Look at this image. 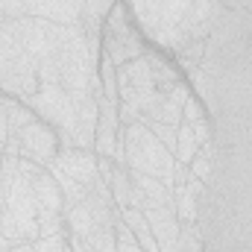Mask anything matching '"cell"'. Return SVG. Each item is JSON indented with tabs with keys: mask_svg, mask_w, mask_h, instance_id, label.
<instances>
[{
	"mask_svg": "<svg viewBox=\"0 0 252 252\" xmlns=\"http://www.w3.org/2000/svg\"><path fill=\"white\" fill-rule=\"evenodd\" d=\"M18 141H21V158H30L41 167H50L62 150L56 129L44 121H32L30 126H24L18 132Z\"/></svg>",
	"mask_w": 252,
	"mask_h": 252,
	"instance_id": "1",
	"label": "cell"
},
{
	"mask_svg": "<svg viewBox=\"0 0 252 252\" xmlns=\"http://www.w3.org/2000/svg\"><path fill=\"white\" fill-rule=\"evenodd\" d=\"M53 164H56L59 170H64L73 182H79L85 190L100 179V170H97V153H94V150H79V147L59 150V156H56Z\"/></svg>",
	"mask_w": 252,
	"mask_h": 252,
	"instance_id": "2",
	"label": "cell"
},
{
	"mask_svg": "<svg viewBox=\"0 0 252 252\" xmlns=\"http://www.w3.org/2000/svg\"><path fill=\"white\" fill-rule=\"evenodd\" d=\"M85 0H27L30 18H44L53 24H79Z\"/></svg>",
	"mask_w": 252,
	"mask_h": 252,
	"instance_id": "3",
	"label": "cell"
},
{
	"mask_svg": "<svg viewBox=\"0 0 252 252\" xmlns=\"http://www.w3.org/2000/svg\"><path fill=\"white\" fill-rule=\"evenodd\" d=\"M188 97H190V91H188V85H182V82H176L170 91H161V100L150 109V115L144 118V124L158 121V124L179 126L182 124V106H185Z\"/></svg>",
	"mask_w": 252,
	"mask_h": 252,
	"instance_id": "4",
	"label": "cell"
},
{
	"mask_svg": "<svg viewBox=\"0 0 252 252\" xmlns=\"http://www.w3.org/2000/svg\"><path fill=\"white\" fill-rule=\"evenodd\" d=\"M147 220H150V229L158 241V247H179V217L170 205H153V208H144Z\"/></svg>",
	"mask_w": 252,
	"mask_h": 252,
	"instance_id": "5",
	"label": "cell"
},
{
	"mask_svg": "<svg viewBox=\"0 0 252 252\" xmlns=\"http://www.w3.org/2000/svg\"><path fill=\"white\" fill-rule=\"evenodd\" d=\"M97 118H100V103L97 97H85L76 106V126H73V147L79 150H94V135H97Z\"/></svg>",
	"mask_w": 252,
	"mask_h": 252,
	"instance_id": "6",
	"label": "cell"
},
{
	"mask_svg": "<svg viewBox=\"0 0 252 252\" xmlns=\"http://www.w3.org/2000/svg\"><path fill=\"white\" fill-rule=\"evenodd\" d=\"M129 179H132V185L135 190L141 193V199H144V208H153V205H170L173 208V193L170 188L158 179V176H150V173H138V170H129ZM176 211V208H173Z\"/></svg>",
	"mask_w": 252,
	"mask_h": 252,
	"instance_id": "7",
	"label": "cell"
},
{
	"mask_svg": "<svg viewBox=\"0 0 252 252\" xmlns=\"http://www.w3.org/2000/svg\"><path fill=\"white\" fill-rule=\"evenodd\" d=\"M30 188H32V196L38 202V208H47V211H64V193L59 188V182L53 179V173L44 167L38 176L30 179Z\"/></svg>",
	"mask_w": 252,
	"mask_h": 252,
	"instance_id": "8",
	"label": "cell"
},
{
	"mask_svg": "<svg viewBox=\"0 0 252 252\" xmlns=\"http://www.w3.org/2000/svg\"><path fill=\"white\" fill-rule=\"evenodd\" d=\"M118 0H85V12H82V21L79 27L85 30V35L91 32H103V21L109 18V12L115 9Z\"/></svg>",
	"mask_w": 252,
	"mask_h": 252,
	"instance_id": "9",
	"label": "cell"
},
{
	"mask_svg": "<svg viewBox=\"0 0 252 252\" xmlns=\"http://www.w3.org/2000/svg\"><path fill=\"white\" fill-rule=\"evenodd\" d=\"M170 193H173L176 217H179L182 223H196V220H199V199H202V196H196V193L188 190L185 185H173Z\"/></svg>",
	"mask_w": 252,
	"mask_h": 252,
	"instance_id": "10",
	"label": "cell"
},
{
	"mask_svg": "<svg viewBox=\"0 0 252 252\" xmlns=\"http://www.w3.org/2000/svg\"><path fill=\"white\" fill-rule=\"evenodd\" d=\"M3 109H6V118H9V135H18L24 126H30L32 121H38L35 112H32L24 100H18V97L3 94Z\"/></svg>",
	"mask_w": 252,
	"mask_h": 252,
	"instance_id": "11",
	"label": "cell"
},
{
	"mask_svg": "<svg viewBox=\"0 0 252 252\" xmlns=\"http://www.w3.org/2000/svg\"><path fill=\"white\" fill-rule=\"evenodd\" d=\"M62 214H64V223H67V232H70V235H76V238H85V235L97 226V220L91 217V211H88V205H85V202L67 205Z\"/></svg>",
	"mask_w": 252,
	"mask_h": 252,
	"instance_id": "12",
	"label": "cell"
},
{
	"mask_svg": "<svg viewBox=\"0 0 252 252\" xmlns=\"http://www.w3.org/2000/svg\"><path fill=\"white\" fill-rule=\"evenodd\" d=\"M109 188H112L115 205H118L121 211H124V208H132V202H135V188H132V179H129V167H115Z\"/></svg>",
	"mask_w": 252,
	"mask_h": 252,
	"instance_id": "13",
	"label": "cell"
},
{
	"mask_svg": "<svg viewBox=\"0 0 252 252\" xmlns=\"http://www.w3.org/2000/svg\"><path fill=\"white\" fill-rule=\"evenodd\" d=\"M214 158H217V153H214V144L208 141V144H202L199 150H196V156L190 158V173L199 179V182H205L208 185V179H211V173H214Z\"/></svg>",
	"mask_w": 252,
	"mask_h": 252,
	"instance_id": "14",
	"label": "cell"
},
{
	"mask_svg": "<svg viewBox=\"0 0 252 252\" xmlns=\"http://www.w3.org/2000/svg\"><path fill=\"white\" fill-rule=\"evenodd\" d=\"M196 150H199V141H196L190 124H179V129H176V153H173L176 161L179 164H190V158L196 156Z\"/></svg>",
	"mask_w": 252,
	"mask_h": 252,
	"instance_id": "15",
	"label": "cell"
},
{
	"mask_svg": "<svg viewBox=\"0 0 252 252\" xmlns=\"http://www.w3.org/2000/svg\"><path fill=\"white\" fill-rule=\"evenodd\" d=\"M94 252H115L118 250V235H115V226H94L85 238H82Z\"/></svg>",
	"mask_w": 252,
	"mask_h": 252,
	"instance_id": "16",
	"label": "cell"
},
{
	"mask_svg": "<svg viewBox=\"0 0 252 252\" xmlns=\"http://www.w3.org/2000/svg\"><path fill=\"white\" fill-rule=\"evenodd\" d=\"M202 229L196 223H179V250L182 252H202Z\"/></svg>",
	"mask_w": 252,
	"mask_h": 252,
	"instance_id": "17",
	"label": "cell"
},
{
	"mask_svg": "<svg viewBox=\"0 0 252 252\" xmlns=\"http://www.w3.org/2000/svg\"><path fill=\"white\" fill-rule=\"evenodd\" d=\"M0 232H3V235L12 241V244H30V241H27V235H24V226H21V220H18V217H15L9 208L0 214Z\"/></svg>",
	"mask_w": 252,
	"mask_h": 252,
	"instance_id": "18",
	"label": "cell"
},
{
	"mask_svg": "<svg viewBox=\"0 0 252 252\" xmlns=\"http://www.w3.org/2000/svg\"><path fill=\"white\" fill-rule=\"evenodd\" d=\"M202 53H205V41H190L188 47L179 50V62H182V67H188V70H199Z\"/></svg>",
	"mask_w": 252,
	"mask_h": 252,
	"instance_id": "19",
	"label": "cell"
},
{
	"mask_svg": "<svg viewBox=\"0 0 252 252\" xmlns=\"http://www.w3.org/2000/svg\"><path fill=\"white\" fill-rule=\"evenodd\" d=\"M147 126H150V132H153V135H156V138H158L167 150H170V153H176V129H179V126L158 124V121H150Z\"/></svg>",
	"mask_w": 252,
	"mask_h": 252,
	"instance_id": "20",
	"label": "cell"
},
{
	"mask_svg": "<svg viewBox=\"0 0 252 252\" xmlns=\"http://www.w3.org/2000/svg\"><path fill=\"white\" fill-rule=\"evenodd\" d=\"M64 247H67V235H50V238L32 241L35 252H64Z\"/></svg>",
	"mask_w": 252,
	"mask_h": 252,
	"instance_id": "21",
	"label": "cell"
},
{
	"mask_svg": "<svg viewBox=\"0 0 252 252\" xmlns=\"http://www.w3.org/2000/svg\"><path fill=\"white\" fill-rule=\"evenodd\" d=\"M196 121H205V109L196 97H188L182 106V124H196Z\"/></svg>",
	"mask_w": 252,
	"mask_h": 252,
	"instance_id": "22",
	"label": "cell"
},
{
	"mask_svg": "<svg viewBox=\"0 0 252 252\" xmlns=\"http://www.w3.org/2000/svg\"><path fill=\"white\" fill-rule=\"evenodd\" d=\"M0 9L6 15V21H21L27 18V0H0Z\"/></svg>",
	"mask_w": 252,
	"mask_h": 252,
	"instance_id": "23",
	"label": "cell"
},
{
	"mask_svg": "<svg viewBox=\"0 0 252 252\" xmlns=\"http://www.w3.org/2000/svg\"><path fill=\"white\" fill-rule=\"evenodd\" d=\"M190 129H193V135H196L199 147L211 141V126H208V121H196V124H190Z\"/></svg>",
	"mask_w": 252,
	"mask_h": 252,
	"instance_id": "24",
	"label": "cell"
},
{
	"mask_svg": "<svg viewBox=\"0 0 252 252\" xmlns=\"http://www.w3.org/2000/svg\"><path fill=\"white\" fill-rule=\"evenodd\" d=\"M67 241H70V250H73V252H94L85 241H82V238H76V235H70Z\"/></svg>",
	"mask_w": 252,
	"mask_h": 252,
	"instance_id": "25",
	"label": "cell"
},
{
	"mask_svg": "<svg viewBox=\"0 0 252 252\" xmlns=\"http://www.w3.org/2000/svg\"><path fill=\"white\" fill-rule=\"evenodd\" d=\"M115 252H144L138 247V241H118V250Z\"/></svg>",
	"mask_w": 252,
	"mask_h": 252,
	"instance_id": "26",
	"label": "cell"
},
{
	"mask_svg": "<svg viewBox=\"0 0 252 252\" xmlns=\"http://www.w3.org/2000/svg\"><path fill=\"white\" fill-rule=\"evenodd\" d=\"M126 3H129L132 15H141V12H144V6H147V0H126Z\"/></svg>",
	"mask_w": 252,
	"mask_h": 252,
	"instance_id": "27",
	"label": "cell"
},
{
	"mask_svg": "<svg viewBox=\"0 0 252 252\" xmlns=\"http://www.w3.org/2000/svg\"><path fill=\"white\" fill-rule=\"evenodd\" d=\"M9 247H15V244H12V241H9V238H6V235L0 232V252H6Z\"/></svg>",
	"mask_w": 252,
	"mask_h": 252,
	"instance_id": "28",
	"label": "cell"
},
{
	"mask_svg": "<svg viewBox=\"0 0 252 252\" xmlns=\"http://www.w3.org/2000/svg\"><path fill=\"white\" fill-rule=\"evenodd\" d=\"M3 211H6V190L0 188V214H3Z\"/></svg>",
	"mask_w": 252,
	"mask_h": 252,
	"instance_id": "29",
	"label": "cell"
},
{
	"mask_svg": "<svg viewBox=\"0 0 252 252\" xmlns=\"http://www.w3.org/2000/svg\"><path fill=\"white\" fill-rule=\"evenodd\" d=\"M67 238H70V235H67ZM64 252H73V250H70V241H67V247H64Z\"/></svg>",
	"mask_w": 252,
	"mask_h": 252,
	"instance_id": "30",
	"label": "cell"
},
{
	"mask_svg": "<svg viewBox=\"0 0 252 252\" xmlns=\"http://www.w3.org/2000/svg\"><path fill=\"white\" fill-rule=\"evenodd\" d=\"M0 170H3V153H0Z\"/></svg>",
	"mask_w": 252,
	"mask_h": 252,
	"instance_id": "31",
	"label": "cell"
}]
</instances>
